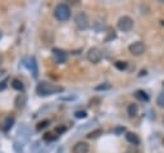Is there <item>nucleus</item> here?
<instances>
[{
  "label": "nucleus",
  "mask_w": 164,
  "mask_h": 153,
  "mask_svg": "<svg viewBox=\"0 0 164 153\" xmlns=\"http://www.w3.org/2000/svg\"><path fill=\"white\" fill-rule=\"evenodd\" d=\"M105 27H106L105 21H104V19H101V18H98V19H95L94 22H92V28H94L96 32H101V31H104Z\"/></svg>",
  "instance_id": "nucleus-11"
},
{
  "label": "nucleus",
  "mask_w": 164,
  "mask_h": 153,
  "mask_svg": "<svg viewBox=\"0 0 164 153\" xmlns=\"http://www.w3.org/2000/svg\"><path fill=\"white\" fill-rule=\"evenodd\" d=\"M28 138H30V130L27 126H22L21 129L18 130V134H17V139H16V143H14V148L17 152H19V147L21 149L24 147V144L28 142Z\"/></svg>",
  "instance_id": "nucleus-3"
},
{
  "label": "nucleus",
  "mask_w": 164,
  "mask_h": 153,
  "mask_svg": "<svg viewBox=\"0 0 164 153\" xmlns=\"http://www.w3.org/2000/svg\"><path fill=\"white\" fill-rule=\"evenodd\" d=\"M162 25H163V26H164V21H163V22H162Z\"/></svg>",
  "instance_id": "nucleus-34"
},
{
  "label": "nucleus",
  "mask_w": 164,
  "mask_h": 153,
  "mask_svg": "<svg viewBox=\"0 0 164 153\" xmlns=\"http://www.w3.org/2000/svg\"><path fill=\"white\" fill-rule=\"evenodd\" d=\"M114 66H115V68H117V70H119V71H124V70H127L128 63H127V62L118 61V62H115V63H114Z\"/></svg>",
  "instance_id": "nucleus-20"
},
{
  "label": "nucleus",
  "mask_w": 164,
  "mask_h": 153,
  "mask_svg": "<svg viewBox=\"0 0 164 153\" xmlns=\"http://www.w3.org/2000/svg\"><path fill=\"white\" fill-rule=\"evenodd\" d=\"M58 139V134L55 133H46L44 135V140H46V142H53V140H57Z\"/></svg>",
  "instance_id": "nucleus-21"
},
{
  "label": "nucleus",
  "mask_w": 164,
  "mask_h": 153,
  "mask_svg": "<svg viewBox=\"0 0 164 153\" xmlns=\"http://www.w3.org/2000/svg\"><path fill=\"white\" fill-rule=\"evenodd\" d=\"M126 139H127L128 143L132 144V146H137V144L140 143V139H139V137H137L135 133H127L126 134Z\"/></svg>",
  "instance_id": "nucleus-14"
},
{
  "label": "nucleus",
  "mask_w": 164,
  "mask_h": 153,
  "mask_svg": "<svg viewBox=\"0 0 164 153\" xmlns=\"http://www.w3.org/2000/svg\"><path fill=\"white\" fill-rule=\"evenodd\" d=\"M137 112H139V107L136 104H129L128 108H127V113L129 117H135L137 116Z\"/></svg>",
  "instance_id": "nucleus-15"
},
{
  "label": "nucleus",
  "mask_w": 164,
  "mask_h": 153,
  "mask_svg": "<svg viewBox=\"0 0 164 153\" xmlns=\"http://www.w3.org/2000/svg\"><path fill=\"white\" fill-rule=\"evenodd\" d=\"M157 104L159 105V107L164 108V91H162L160 94L158 95V98H157Z\"/></svg>",
  "instance_id": "nucleus-23"
},
{
  "label": "nucleus",
  "mask_w": 164,
  "mask_h": 153,
  "mask_svg": "<svg viewBox=\"0 0 164 153\" xmlns=\"http://www.w3.org/2000/svg\"><path fill=\"white\" fill-rule=\"evenodd\" d=\"M12 86H13V89H16V90H18V91H23V88H24L23 82L19 81V80H13Z\"/></svg>",
  "instance_id": "nucleus-18"
},
{
  "label": "nucleus",
  "mask_w": 164,
  "mask_h": 153,
  "mask_svg": "<svg viewBox=\"0 0 164 153\" xmlns=\"http://www.w3.org/2000/svg\"><path fill=\"white\" fill-rule=\"evenodd\" d=\"M113 131H114V134H115V135H120V134H123L124 131H126V129H124L123 126H118V127H115V129H114Z\"/></svg>",
  "instance_id": "nucleus-26"
},
{
  "label": "nucleus",
  "mask_w": 164,
  "mask_h": 153,
  "mask_svg": "<svg viewBox=\"0 0 164 153\" xmlns=\"http://www.w3.org/2000/svg\"><path fill=\"white\" fill-rule=\"evenodd\" d=\"M1 36H3V32H1V30H0V39H1Z\"/></svg>",
  "instance_id": "nucleus-33"
},
{
  "label": "nucleus",
  "mask_w": 164,
  "mask_h": 153,
  "mask_svg": "<svg viewBox=\"0 0 164 153\" xmlns=\"http://www.w3.org/2000/svg\"><path fill=\"white\" fill-rule=\"evenodd\" d=\"M28 68L31 70V72H32V75H33V77H37V75H38V70H37V63H36V58L35 57H32L31 59L28 61Z\"/></svg>",
  "instance_id": "nucleus-12"
},
{
  "label": "nucleus",
  "mask_w": 164,
  "mask_h": 153,
  "mask_svg": "<svg viewBox=\"0 0 164 153\" xmlns=\"http://www.w3.org/2000/svg\"><path fill=\"white\" fill-rule=\"evenodd\" d=\"M135 97H136L139 100H141V102H148V100H149V95L146 94L144 90H137V91L135 93Z\"/></svg>",
  "instance_id": "nucleus-16"
},
{
  "label": "nucleus",
  "mask_w": 164,
  "mask_h": 153,
  "mask_svg": "<svg viewBox=\"0 0 164 153\" xmlns=\"http://www.w3.org/2000/svg\"><path fill=\"white\" fill-rule=\"evenodd\" d=\"M96 91H104V90H110L112 89V85L110 84H108V82H103L100 85H98V86H95L94 88Z\"/></svg>",
  "instance_id": "nucleus-17"
},
{
  "label": "nucleus",
  "mask_w": 164,
  "mask_h": 153,
  "mask_svg": "<svg viewBox=\"0 0 164 153\" xmlns=\"http://www.w3.org/2000/svg\"><path fill=\"white\" fill-rule=\"evenodd\" d=\"M126 153H139V149H137L136 146H129V147L127 148Z\"/></svg>",
  "instance_id": "nucleus-28"
},
{
  "label": "nucleus",
  "mask_w": 164,
  "mask_h": 153,
  "mask_svg": "<svg viewBox=\"0 0 164 153\" xmlns=\"http://www.w3.org/2000/svg\"><path fill=\"white\" fill-rule=\"evenodd\" d=\"M64 131H66V127H64V126H58L57 129H55L54 133L55 134H62V133H64Z\"/></svg>",
  "instance_id": "nucleus-29"
},
{
  "label": "nucleus",
  "mask_w": 164,
  "mask_h": 153,
  "mask_svg": "<svg viewBox=\"0 0 164 153\" xmlns=\"http://www.w3.org/2000/svg\"><path fill=\"white\" fill-rule=\"evenodd\" d=\"M64 89L59 85H55V84H50L47 81H41L37 84L36 86V93L37 95L40 97H49L51 94H58V93H62Z\"/></svg>",
  "instance_id": "nucleus-1"
},
{
  "label": "nucleus",
  "mask_w": 164,
  "mask_h": 153,
  "mask_svg": "<svg viewBox=\"0 0 164 153\" xmlns=\"http://www.w3.org/2000/svg\"><path fill=\"white\" fill-rule=\"evenodd\" d=\"M115 37H117V33H115L114 30H109V32H108V36L105 37V42H109L112 40H114Z\"/></svg>",
  "instance_id": "nucleus-22"
},
{
  "label": "nucleus",
  "mask_w": 164,
  "mask_h": 153,
  "mask_svg": "<svg viewBox=\"0 0 164 153\" xmlns=\"http://www.w3.org/2000/svg\"><path fill=\"white\" fill-rule=\"evenodd\" d=\"M14 125V117H7L5 120L3 121V124H1V130L3 131H9L12 129V126Z\"/></svg>",
  "instance_id": "nucleus-13"
},
{
  "label": "nucleus",
  "mask_w": 164,
  "mask_h": 153,
  "mask_svg": "<svg viewBox=\"0 0 164 153\" xmlns=\"http://www.w3.org/2000/svg\"><path fill=\"white\" fill-rule=\"evenodd\" d=\"M53 58H54V61L57 63H66L68 57H67V53L63 52V50L54 49L53 50Z\"/></svg>",
  "instance_id": "nucleus-8"
},
{
  "label": "nucleus",
  "mask_w": 164,
  "mask_h": 153,
  "mask_svg": "<svg viewBox=\"0 0 164 153\" xmlns=\"http://www.w3.org/2000/svg\"><path fill=\"white\" fill-rule=\"evenodd\" d=\"M8 82H9V79L8 77H5L3 80V81H0V91H3L4 89L7 88V85H8Z\"/></svg>",
  "instance_id": "nucleus-25"
},
{
  "label": "nucleus",
  "mask_w": 164,
  "mask_h": 153,
  "mask_svg": "<svg viewBox=\"0 0 164 153\" xmlns=\"http://www.w3.org/2000/svg\"><path fill=\"white\" fill-rule=\"evenodd\" d=\"M117 26H118V28L120 30V31L128 32V31H131L132 27H133V19L131 18V17H128V16H123V17H120V18L118 19Z\"/></svg>",
  "instance_id": "nucleus-5"
},
{
  "label": "nucleus",
  "mask_w": 164,
  "mask_h": 153,
  "mask_svg": "<svg viewBox=\"0 0 164 153\" xmlns=\"http://www.w3.org/2000/svg\"><path fill=\"white\" fill-rule=\"evenodd\" d=\"M101 52H100V49L99 48H91V49H89V52H87V61L89 62H91L94 63V65H96V63H99L101 61Z\"/></svg>",
  "instance_id": "nucleus-6"
},
{
  "label": "nucleus",
  "mask_w": 164,
  "mask_h": 153,
  "mask_svg": "<svg viewBox=\"0 0 164 153\" xmlns=\"http://www.w3.org/2000/svg\"><path fill=\"white\" fill-rule=\"evenodd\" d=\"M50 124V121L49 120H45V121H42V122H40V124L37 125V130H42V129H45V127Z\"/></svg>",
  "instance_id": "nucleus-24"
},
{
  "label": "nucleus",
  "mask_w": 164,
  "mask_h": 153,
  "mask_svg": "<svg viewBox=\"0 0 164 153\" xmlns=\"http://www.w3.org/2000/svg\"><path fill=\"white\" fill-rule=\"evenodd\" d=\"M76 118H86V116H87V113H86L85 111H77L75 113Z\"/></svg>",
  "instance_id": "nucleus-27"
},
{
  "label": "nucleus",
  "mask_w": 164,
  "mask_h": 153,
  "mask_svg": "<svg viewBox=\"0 0 164 153\" xmlns=\"http://www.w3.org/2000/svg\"><path fill=\"white\" fill-rule=\"evenodd\" d=\"M128 50L131 54H133V56H141V54L145 52V44L141 41L132 42V44L128 46Z\"/></svg>",
  "instance_id": "nucleus-7"
},
{
  "label": "nucleus",
  "mask_w": 164,
  "mask_h": 153,
  "mask_svg": "<svg viewBox=\"0 0 164 153\" xmlns=\"http://www.w3.org/2000/svg\"><path fill=\"white\" fill-rule=\"evenodd\" d=\"M101 134H103V130H101V129H96V130L91 131V133H89V134H87V138H89V139H96V138L100 137Z\"/></svg>",
  "instance_id": "nucleus-19"
},
{
  "label": "nucleus",
  "mask_w": 164,
  "mask_h": 153,
  "mask_svg": "<svg viewBox=\"0 0 164 153\" xmlns=\"http://www.w3.org/2000/svg\"><path fill=\"white\" fill-rule=\"evenodd\" d=\"M54 16L58 21H60V22H66V21H68L71 18V8H69V5L66 4V3L58 4V5L55 7V9H54Z\"/></svg>",
  "instance_id": "nucleus-2"
},
{
  "label": "nucleus",
  "mask_w": 164,
  "mask_h": 153,
  "mask_svg": "<svg viewBox=\"0 0 164 153\" xmlns=\"http://www.w3.org/2000/svg\"><path fill=\"white\" fill-rule=\"evenodd\" d=\"M27 104V97H26V94H18L16 97V99H14V105H16V108H18V109H22L24 108V105Z\"/></svg>",
  "instance_id": "nucleus-10"
},
{
  "label": "nucleus",
  "mask_w": 164,
  "mask_h": 153,
  "mask_svg": "<svg viewBox=\"0 0 164 153\" xmlns=\"http://www.w3.org/2000/svg\"><path fill=\"white\" fill-rule=\"evenodd\" d=\"M1 63H3V57L0 56V66H1Z\"/></svg>",
  "instance_id": "nucleus-32"
},
{
  "label": "nucleus",
  "mask_w": 164,
  "mask_h": 153,
  "mask_svg": "<svg viewBox=\"0 0 164 153\" xmlns=\"http://www.w3.org/2000/svg\"><path fill=\"white\" fill-rule=\"evenodd\" d=\"M3 75H4V71H3V70H0V77H1Z\"/></svg>",
  "instance_id": "nucleus-31"
},
{
  "label": "nucleus",
  "mask_w": 164,
  "mask_h": 153,
  "mask_svg": "<svg viewBox=\"0 0 164 153\" xmlns=\"http://www.w3.org/2000/svg\"><path fill=\"white\" fill-rule=\"evenodd\" d=\"M75 23L78 30H87L90 27V18L85 12H80L75 17Z\"/></svg>",
  "instance_id": "nucleus-4"
},
{
  "label": "nucleus",
  "mask_w": 164,
  "mask_h": 153,
  "mask_svg": "<svg viewBox=\"0 0 164 153\" xmlns=\"http://www.w3.org/2000/svg\"><path fill=\"white\" fill-rule=\"evenodd\" d=\"M142 75H144V76H145V75H146V71H141L139 76H142Z\"/></svg>",
  "instance_id": "nucleus-30"
},
{
  "label": "nucleus",
  "mask_w": 164,
  "mask_h": 153,
  "mask_svg": "<svg viewBox=\"0 0 164 153\" xmlns=\"http://www.w3.org/2000/svg\"><path fill=\"white\" fill-rule=\"evenodd\" d=\"M90 151V146L86 142H78L75 144V147H73L72 152L73 153H89Z\"/></svg>",
  "instance_id": "nucleus-9"
},
{
  "label": "nucleus",
  "mask_w": 164,
  "mask_h": 153,
  "mask_svg": "<svg viewBox=\"0 0 164 153\" xmlns=\"http://www.w3.org/2000/svg\"><path fill=\"white\" fill-rule=\"evenodd\" d=\"M163 121H164V118H163Z\"/></svg>",
  "instance_id": "nucleus-36"
},
{
  "label": "nucleus",
  "mask_w": 164,
  "mask_h": 153,
  "mask_svg": "<svg viewBox=\"0 0 164 153\" xmlns=\"http://www.w3.org/2000/svg\"><path fill=\"white\" fill-rule=\"evenodd\" d=\"M162 85H163V86H164V81H163V82H162Z\"/></svg>",
  "instance_id": "nucleus-35"
}]
</instances>
